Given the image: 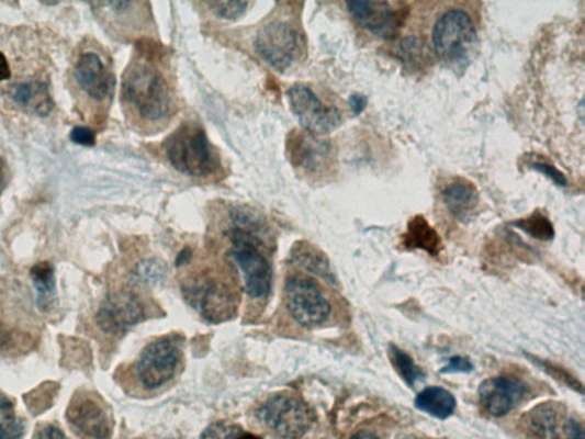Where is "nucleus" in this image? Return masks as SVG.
<instances>
[{"label": "nucleus", "mask_w": 585, "mask_h": 439, "mask_svg": "<svg viewBox=\"0 0 585 439\" xmlns=\"http://www.w3.org/2000/svg\"><path fill=\"white\" fill-rule=\"evenodd\" d=\"M123 100L147 128L161 127L176 113L169 81L148 61H138L128 68L123 79Z\"/></svg>", "instance_id": "1"}, {"label": "nucleus", "mask_w": 585, "mask_h": 439, "mask_svg": "<svg viewBox=\"0 0 585 439\" xmlns=\"http://www.w3.org/2000/svg\"><path fill=\"white\" fill-rule=\"evenodd\" d=\"M164 149L172 167L182 175L207 178L220 169V157L198 123L181 125L167 137Z\"/></svg>", "instance_id": "2"}, {"label": "nucleus", "mask_w": 585, "mask_h": 439, "mask_svg": "<svg viewBox=\"0 0 585 439\" xmlns=\"http://www.w3.org/2000/svg\"><path fill=\"white\" fill-rule=\"evenodd\" d=\"M432 43L435 53L441 63L457 70L464 69L476 52L475 23L464 11L446 12L435 24Z\"/></svg>", "instance_id": "3"}, {"label": "nucleus", "mask_w": 585, "mask_h": 439, "mask_svg": "<svg viewBox=\"0 0 585 439\" xmlns=\"http://www.w3.org/2000/svg\"><path fill=\"white\" fill-rule=\"evenodd\" d=\"M182 291L188 304L209 322L232 319L237 312L239 299L235 289L214 274L202 273L188 280Z\"/></svg>", "instance_id": "4"}, {"label": "nucleus", "mask_w": 585, "mask_h": 439, "mask_svg": "<svg viewBox=\"0 0 585 439\" xmlns=\"http://www.w3.org/2000/svg\"><path fill=\"white\" fill-rule=\"evenodd\" d=\"M230 257L238 267L249 296L262 299L271 289L272 272L267 257L260 251L254 232L236 228L232 234Z\"/></svg>", "instance_id": "5"}, {"label": "nucleus", "mask_w": 585, "mask_h": 439, "mask_svg": "<svg viewBox=\"0 0 585 439\" xmlns=\"http://www.w3.org/2000/svg\"><path fill=\"white\" fill-rule=\"evenodd\" d=\"M255 47L268 65L283 72L303 57L305 41L295 26L274 20L261 27Z\"/></svg>", "instance_id": "6"}, {"label": "nucleus", "mask_w": 585, "mask_h": 439, "mask_svg": "<svg viewBox=\"0 0 585 439\" xmlns=\"http://www.w3.org/2000/svg\"><path fill=\"white\" fill-rule=\"evenodd\" d=\"M258 418L282 439H300L312 428L313 410L290 394L272 396L260 406Z\"/></svg>", "instance_id": "7"}, {"label": "nucleus", "mask_w": 585, "mask_h": 439, "mask_svg": "<svg viewBox=\"0 0 585 439\" xmlns=\"http://www.w3.org/2000/svg\"><path fill=\"white\" fill-rule=\"evenodd\" d=\"M181 356L180 342L161 338L148 345L136 364V374L147 390H157L176 374Z\"/></svg>", "instance_id": "8"}, {"label": "nucleus", "mask_w": 585, "mask_h": 439, "mask_svg": "<svg viewBox=\"0 0 585 439\" xmlns=\"http://www.w3.org/2000/svg\"><path fill=\"white\" fill-rule=\"evenodd\" d=\"M288 97L292 112L305 132L323 136L341 125L340 110L325 104L310 88L295 86Z\"/></svg>", "instance_id": "9"}, {"label": "nucleus", "mask_w": 585, "mask_h": 439, "mask_svg": "<svg viewBox=\"0 0 585 439\" xmlns=\"http://www.w3.org/2000/svg\"><path fill=\"white\" fill-rule=\"evenodd\" d=\"M288 308L300 325L314 327L330 314V305L317 283L303 277H292L285 285Z\"/></svg>", "instance_id": "10"}, {"label": "nucleus", "mask_w": 585, "mask_h": 439, "mask_svg": "<svg viewBox=\"0 0 585 439\" xmlns=\"http://www.w3.org/2000/svg\"><path fill=\"white\" fill-rule=\"evenodd\" d=\"M289 157L301 175H326L336 161V154L328 140L308 132H293L289 137Z\"/></svg>", "instance_id": "11"}, {"label": "nucleus", "mask_w": 585, "mask_h": 439, "mask_svg": "<svg viewBox=\"0 0 585 439\" xmlns=\"http://www.w3.org/2000/svg\"><path fill=\"white\" fill-rule=\"evenodd\" d=\"M347 9L353 20L365 31L382 40H394L401 32L407 11L404 5L396 8L387 2H370V0H353L347 3Z\"/></svg>", "instance_id": "12"}, {"label": "nucleus", "mask_w": 585, "mask_h": 439, "mask_svg": "<svg viewBox=\"0 0 585 439\" xmlns=\"http://www.w3.org/2000/svg\"><path fill=\"white\" fill-rule=\"evenodd\" d=\"M67 420L81 439H110L113 420L105 405L91 394H76L67 409Z\"/></svg>", "instance_id": "13"}, {"label": "nucleus", "mask_w": 585, "mask_h": 439, "mask_svg": "<svg viewBox=\"0 0 585 439\" xmlns=\"http://www.w3.org/2000/svg\"><path fill=\"white\" fill-rule=\"evenodd\" d=\"M146 304L132 291H121L109 295L101 305L97 322L103 333L120 335L145 319Z\"/></svg>", "instance_id": "14"}, {"label": "nucleus", "mask_w": 585, "mask_h": 439, "mask_svg": "<svg viewBox=\"0 0 585 439\" xmlns=\"http://www.w3.org/2000/svg\"><path fill=\"white\" fill-rule=\"evenodd\" d=\"M527 392L525 384L510 376H495L485 380L480 387V401L493 417H504L514 409Z\"/></svg>", "instance_id": "15"}, {"label": "nucleus", "mask_w": 585, "mask_h": 439, "mask_svg": "<svg viewBox=\"0 0 585 439\" xmlns=\"http://www.w3.org/2000/svg\"><path fill=\"white\" fill-rule=\"evenodd\" d=\"M75 77L80 89L95 101L105 100L114 89V77L97 53L80 55Z\"/></svg>", "instance_id": "16"}, {"label": "nucleus", "mask_w": 585, "mask_h": 439, "mask_svg": "<svg viewBox=\"0 0 585 439\" xmlns=\"http://www.w3.org/2000/svg\"><path fill=\"white\" fill-rule=\"evenodd\" d=\"M402 239L406 249L423 250L434 258L440 256L442 250L439 234L424 215H416L409 219Z\"/></svg>", "instance_id": "17"}, {"label": "nucleus", "mask_w": 585, "mask_h": 439, "mask_svg": "<svg viewBox=\"0 0 585 439\" xmlns=\"http://www.w3.org/2000/svg\"><path fill=\"white\" fill-rule=\"evenodd\" d=\"M446 207L458 218H466L476 210L480 195L475 184L465 180L457 179L441 192Z\"/></svg>", "instance_id": "18"}, {"label": "nucleus", "mask_w": 585, "mask_h": 439, "mask_svg": "<svg viewBox=\"0 0 585 439\" xmlns=\"http://www.w3.org/2000/svg\"><path fill=\"white\" fill-rule=\"evenodd\" d=\"M11 98L32 113L46 116L53 108L48 89L43 81H22L11 89Z\"/></svg>", "instance_id": "19"}, {"label": "nucleus", "mask_w": 585, "mask_h": 439, "mask_svg": "<svg viewBox=\"0 0 585 439\" xmlns=\"http://www.w3.org/2000/svg\"><path fill=\"white\" fill-rule=\"evenodd\" d=\"M415 406L437 419L445 420L454 414L457 399L449 391L429 387L417 395Z\"/></svg>", "instance_id": "20"}, {"label": "nucleus", "mask_w": 585, "mask_h": 439, "mask_svg": "<svg viewBox=\"0 0 585 439\" xmlns=\"http://www.w3.org/2000/svg\"><path fill=\"white\" fill-rule=\"evenodd\" d=\"M31 277L36 292V301L41 311L48 312L55 304V270L54 267L43 261L31 270Z\"/></svg>", "instance_id": "21"}, {"label": "nucleus", "mask_w": 585, "mask_h": 439, "mask_svg": "<svg viewBox=\"0 0 585 439\" xmlns=\"http://www.w3.org/2000/svg\"><path fill=\"white\" fill-rule=\"evenodd\" d=\"M559 414L551 404H542L529 410L524 417L525 429L532 436L542 439L550 435L556 427Z\"/></svg>", "instance_id": "22"}, {"label": "nucleus", "mask_w": 585, "mask_h": 439, "mask_svg": "<svg viewBox=\"0 0 585 439\" xmlns=\"http://www.w3.org/2000/svg\"><path fill=\"white\" fill-rule=\"evenodd\" d=\"M293 260L305 270L318 274L328 282H333L334 274L330 271L329 263L327 259L319 254L317 250L313 249L312 246L306 244H299L295 247L293 252Z\"/></svg>", "instance_id": "23"}, {"label": "nucleus", "mask_w": 585, "mask_h": 439, "mask_svg": "<svg viewBox=\"0 0 585 439\" xmlns=\"http://www.w3.org/2000/svg\"><path fill=\"white\" fill-rule=\"evenodd\" d=\"M428 45L417 37H407L400 45V57L412 69H424L431 61Z\"/></svg>", "instance_id": "24"}, {"label": "nucleus", "mask_w": 585, "mask_h": 439, "mask_svg": "<svg viewBox=\"0 0 585 439\" xmlns=\"http://www.w3.org/2000/svg\"><path fill=\"white\" fill-rule=\"evenodd\" d=\"M514 226L527 235L542 241H549L554 237L553 225L549 217L540 211H536L527 217L517 219V222L514 223Z\"/></svg>", "instance_id": "25"}, {"label": "nucleus", "mask_w": 585, "mask_h": 439, "mask_svg": "<svg viewBox=\"0 0 585 439\" xmlns=\"http://www.w3.org/2000/svg\"><path fill=\"white\" fill-rule=\"evenodd\" d=\"M390 361L406 382L407 386L413 387L416 381L424 378L423 370L415 364L412 357L396 346L389 348Z\"/></svg>", "instance_id": "26"}, {"label": "nucleus", "mask_w": 585, "mask_h": 439, "mask_svg": "<svg viewBox=\"0 0 585 439\" xmlns=\"http://www.w3.org/2000/svg\"><path fill=\"white\" fill-rule=\"evenodd\" d=\"M166 264L160 260H145L138 263L133 271V279L138 284L156 285L166 277Z\"/></svg>", "instance_id": "27"}, {"label": "nucleus", "mask_w": 585, "mask_h": 439, "mask_svg": "<svg viewBox=\"0 0 585 439\" xmlns=\"http://www.w3.org/2000/svg\"><path fill=\"white\" fill-rule=\"evenodd\" d=\"M529 360H532V362L538 365V368L542 369L554 380L563 383L564 386L570 387L574 392L583 394L582 383L571 373H569L565 369L561 368L560 365H555L551 362L537 359V357H532V359L531 357H529Z\"/></svg>", "instance_id": "28"}, {"label": "nucleus", "mask_w": 585, "mask_h": 439, "mask_svg": "<svg viewBox=\"0 0 585 439\" xmlns=\"http://www.w3.org/2000/svg\"><path fill=\"white\" fill-rule=\"evenodd\" d=\"M249 3L247 2H212L207 3V7L211 8V11L221 19L226 20H237L241 18L248 8Z\"/></svg>", "instance_id": "29"}, {"label": "nucleus", "mask_w": 585, "mask_h": 439, "mask_svg": "<svg viewBox=\"0 0 585 439\" xmlns=\"http://www.w3.org/2000/svg\"><path fill=\"white\" fill-rule=\"evenodd\" d=\"M240 434L241 430L237 426L216 423L204 430L201 439H237Z\"/></svg>", "instance_id": "30"}, {"label": "nucleus", "mask_w": 585, "mask_h": 439, "mask_svg": "<svg viewBox=\"0 0 585 439\" xmlns=\"http://www.w3.org/2000/svg\"><path fill=\"white\" fill-rule=\"evenodd\" d=\"M529 167L549 178L556 185L565 187L567 184V180L563 172H561L559 169H555L550 162L543 160H533L532 162H529Z\"/></svg>", "instance_id": "31"}, {"label": "nucleus", "mask_w": 585, "mask_h": 439, "mask_svg": "<svg viewBox=\"0 0 585 439\" xmlns=\"http://www.w3.org/2000/svg\"><path fill=\"white\" fill-rule=\"evenodd\" d=\"M25 434V424L21 419L7 418L0 420V439H22Z\"/></svg>", "instance_id": "32"}, {"label": "nucleus", "mask_w": 585, "mask_h": 439, "mask_svg": "<svg viewBox=\"0 0 585 439\" xmlns=\"http://www.w3.org/2000/svg\"><path fill=\"white\" fill-rule=\"evenodd\" d=\"M19 344L23 345V339L19 338V334L4 323H0V354L16 350Z\"/></svg>", "instance_id": "33"}, {"label": "nucleus", "mask_w": 585, "mask_h": 439, "mask_svg": "<svg viewBox=\"0 0 585 439\" xmlns=\"http://www.w3.org/2000/svg\"><path fill=\"white\" fill-rule=\"evenodd\" d=\"M72 143L79 146L93 147L95 145V133L86 126H76L70 133Z\"/></svg>", "instance_id": "34"}, {"label": "nucleus", "mask_w": 585, "mask_h": 439, "mask_svg": "<svg viewBox=\"0 0 585 439\" xmlns=\"http://www.w3.org/2000/svg\"><path fill=\"white\" fill-rule=\"evenodd\" d=\"M555 439H584L582 424L573 418L566 420L559 434H556Z\"/></svg>", "instance_id": "35"}, {"label": "nucleus", "mask_w": 585, "mask_h": 439, "mask_svg": "<svg viewBox=\"0 0 585 439\" xmlns=\"http://www.w3.org/2000/svg\"><path fill=\"white\" fill-rule=\"evenodd\" d=\"M473 370L471 362L462 356L452 357L448 367L443 368L440 373H468Z\"/></svg>", "instance_id": "36"}, {"label": "nucleus", "mask_w": 585, "mask_h": 439, "mask_svg": "<svg viewBox=\"0 0 585 439\" xmlns=\"http://www.w3.org/2000/svg\"><path fill=\"white\" fill-rule=\"evenodd\" d=\"M34 439H69L61 429L55 426H44L35 435Z\"/></svg>", "instance_id": "37"}, {"label": "nucleus", "mask_w": 585, "mask_h": 439, "mask_svg": "<svg viewBox=\"0 0 585 439\" xmlns=\"http://www.w3.org/2000/svg\"><path fill=\"white\" fill-rule=\"evenodd\" d=\"M350 106L355 115H360L364 112L368 105V99L364 95L353 94L349 99Z\"/></svg>", "instance_id": "38"}, {"label": "nucleus", "mask_w": 585, "mask_h": 439, "mask_svg": "<svg viewBox=\"0 0 585 439\" xmlns=\"http://www.w3.org/2000/svg\"><path fill=\"white\" fill-rule=\"evenodd\" d=\"M10 170L8 162L4 158L0 157V198H2L3 191L9 184Z\"/></svg>", "instance_id": "39"}, {"label": "nucleus", "mask_w": 585, "mask_h": 439, "mask_svg": "<svg viewBox=\"0 0 585 439\" xmlns=\"http://www.w3.org/2000/svg\"><path fill=\"white\" fill-rule=\"evenodd\" d=\"M14 409V403L13 401L5 395L4 393L0 392V416H10Z\"/></svg>", "instance_id": "40"}, {"label": "nucleus", "mask_w": 585, "mask_h": 439, "mask_svg": "<svg viewBox=\"0 0 585 439\" xmlns=\"http://www.w3.org/2000/svg\"><path fill=\"white\" fill-rule=\"evenodd\" d=\"M11 74L12 71L7 57L4 53L0 52V82L10 79Z\"/></svg>", "instance_id": "41"}, {"label": "nucleus", "mask_w": 585, "mask_h": 439, "mask_svg": "<svg viewBox=\"0 0 585 439\" xmlns=\"http://www.w3.org/2000/svg\"><path fill=\"white\" fill-rule=\"evenodd\" d=\"M351 439H379L373 432L360 431L351 437Z\"/></svg>", "instance_id": "42"}, {"label": "nucleus", "mask_w": 585, "mask_h": 439, "mask_svg": "<svg viewBox=\"0 0 585 439\" xmlns=\"http://www.w3.org/2000/svg\"><path fill=\"white\" fill-rule=\"evenodd\" d=\"M237 439H262V438L254 434L243 432L237 437Z\"/></svg>", "instance_id": "43"}]
</instances>
